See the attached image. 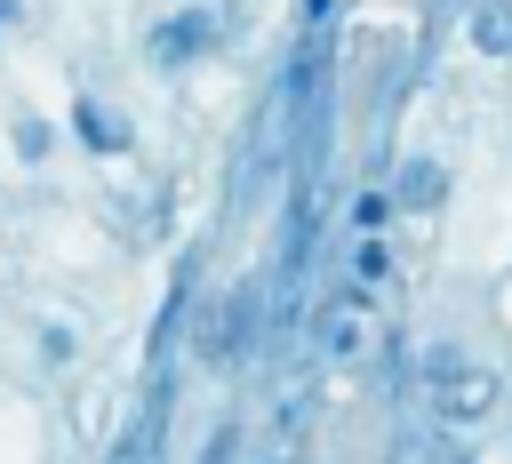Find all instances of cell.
<instances>
[{"label":"cell","mask_w":512,"mask_h":464,"mask_svg":"<svg viewBox=\"0 0 512 464\" xmlns=\"http://www.w3.org/2000/svg\"><path fill=\"white\" fill-rule=\"evenodd\" d=\"M352 272H360V280H384V272H392V256H384V240H376V232L352 248Z\"/></svg>","instance_id":"cell-7"},{"label":"cell","mask_w":512,"mask_h":464,"mask_svg":"<svg viewBox=\"0 0 512 464\" xmlns=\"http://www.w3.org/2000/svg\"><path fill=\"white\" fill-rule=\"evenodd\" d=\"M488 400H496V376L488 368H464L456 384H440V408L448 416H488Z\"/></svg>","instance_id":"cell-3"},{"label":"cell","mask_w":512,"mask_h":464,"mask_svg":"<svg viewBox=\"0 0 512 464\" xmlns=\"http://www.w3.org/2000/svg\"><path fill=\"white\" fill-rule=\"evenodd\" d=\"M16 152L40 160V152H48V128H40V120H16Z\"/></svg>","instance_id":"cell-9"},{"label":"cell","mask_w":512,"mask_h":464,"mask_svg":"<svg viewBox=\"0 0 512 464\" xmlns=\"http://www.w3.org/2000/svg\"><path fill=\"white\" fill-rule=\"evenodd\" d=\"M328 8H336V0H304V24H320V16H328Z\"/></svg>","instance_id":"cell-10"},{"label":"cell","mask_w":512,"mask_h":464,"mask_svg":"<svg viewBox=\"0 0 512 464\" xmlns=\"http://www.w3.org/2000/svg\"><path fill=\"white\" fill-rule=\"evenodd\" d=\"M208 40H216V8H184L152 32V64H192V56H208Z\"/></svg>","instance_id":"cell-2"},{"label":"cell","mask_w":512,"mask_h":464,"mask_svg":"<svg viewBox=\"0 0 512 464\" xmlns=\"http://www.w3.org/2000/svg\"><path fill=\"white\" fill-rule=\"evenodd\" d=\"M440 184H448V176H440V160H408L392 200H400V208H432V200H440Z\"/></svg>","instance_id":"cell-4"},{"label":"cell","mask_w":512,"mask_h":464,"mask_svg":"<svg viewBox=\"0 0 512 464\" xmlns=\"http://www.w3.org/2000/svg\"><path fill=\"white\" fill-rule=\"evenodd\" d=\"M384 216H392V192H360V200H352V224H360V232H376Z\"/></svg>","instance_id":"cell-8"},{"label":"cell","mask_w":512,"mask_h":464,"mask_svg":"<svg viewBox=\"0 0 512 464\" xmlns=\"http://www.w3.org/2000/svg\"><path fill=\"white\" fill-rule=\"evenodd\" d=\"M72 120H80V136H88V144H96V152H112V144H120V128H112V120H104V112H96V104H80V112H72Z\"/></svg>","instance_id":"cell-6"},{"label":"cell","mask_w":512,"mask_h":464,"mask_svg":"<svg viewBox=\"0 0 512 464\" xmlns=\"http://www.w3.org/2000/svg\"><path fill=\"white\" fill-rule=\"evenodd\" d=\"M0 24H16V0H0Z\"/></svg>","instance_id":"cell-11"},{"label":"cell","mask_w":512,"mask_h":464,"mask_svg":"<svg viewBox=\"0 0 512 464\" xmlns=\"http://www.w3.org/2000/svg\"><path fill=\"white\" fill-rule=\"evenodd\" d=\"M472 40H480L488 56H512V8H480V16H472Z\"/></svg>","instance_id":"cell-5"},{"label":"cell","mask_w":512,"mask_h":464,"mask_svg":"<svg viewBox=\"0 0 512 464\" xmlns=\"http://www.w3.org/2000/svg\"><path fill=\"white\" fill-rule=\"evenodd\" d=\"M368 344H376V320H368V304H360V296H344V304H328V312H320V352H328L336 368L368 360Z\"/></svg>","instance_id":"cell-1"}]
</instances>
